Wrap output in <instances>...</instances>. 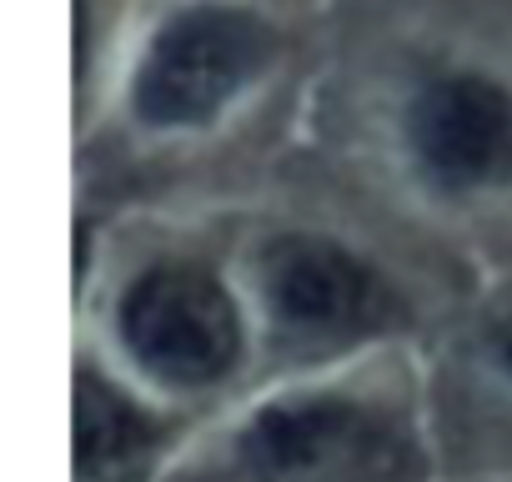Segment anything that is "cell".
<instances>
[{"mask_svg":"<svg viewBox=\"0 0 512 482\" xmlns=\"http://www.w3.org/2000/svg\"><path fill=\"white\" fill-rule=\"evenodd\" d=\"M427 372L382 347L357 362L262 377L181 442L146 482H437Z\"/></svg>","mask_w":512,"mask_h":482,"instance_id":"cell-1","label":"cell"},{"mask_svg":"<svg viewBox=\"0 0 512 482\" xmlns=\"http://www.w3.org/2000/svg\"><path fill=\"white\" fill-rule=\"evenodd\" d=\"M312 0H141L126 51L76 126L131 156H191L246 131L317 66Z\"/></svg>","mask_w":512,"mask_h":482,"instance_id":"cell-2","label":"cell"},{"mask_svg":"<svg viewBox=\"0 0 512 482\" xmlns=\"http://www.w3.org/2000/svg\"><path fill=\"white\" fill-rule=\"evenodd\" d=\"M86 352L156 412H216L246 392L256 332L231 247L191 236L106 257L91 287Z\"/></svg>","mask_w":512,"mask_h":482,"instance_id":"cell-3","label":"cell"},{"mask_svg":"<svg viewBox=\"0 0 512 482\" xmlns=\"http://www.w3.org/2000/svg\"><path fill=\"white\" fill-rule=\"evenodd\" d=\"M262 377L317 372L402 347L412 297L397 272L342 226L262 221L231 241Z\"/></svg>","mask_w":512,"mask_h":482,"instance_id":"cell-4","label":"cell"},{"mask_svg":"<svg viewBox=\"0 0 512 482\" xmlns=\"http://www.w3.org/2000/svg\"><path fill=\"white\" fill-rule=\"evenodd\" d=\"M442 477L512 472V277L472 302L427 372Z\"/></svg>","mask_w":512,"mask_h":482,"instance_id":"cell-5","label":"cell"},{"mask_svg":"<svg viewBox=\"0 0 512 482\" xmlns=\"http://www.w3.org/2000/svg\"><path fill=\"white\" fill-rule=\"evenodd\" d=\"M437 482H512V472H472V477H437Z\"/></svg>","mask_w":512,"mask_h":482,"instance_id":"cell-6","label":"cell"}]
</instances>
